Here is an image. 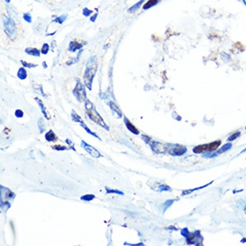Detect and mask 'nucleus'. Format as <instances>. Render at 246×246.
<instances>
[{
	"label": "nucleus",
	"mask_w": 246,
	"mask_h": 246,
	"mask_svg": "<svg viewBox=\"0 0 246 246\" xmlns=\"http://www.w3.org/2000/svg\"><path fill=\"white\" fill-rule=\"evenodd\" d=\"M97 68H98L97 58H96V56H91L88 60L86 70H85L84 76H83L84 84L90 90H91V89H92V87H91L92 82H93V78L97 73Z\"/></svg>",
	"instance_id": "f257e3e1"
},
{
	"label": "nucleus",
	"mask_w": 246,
	"mask_h": 246,
	"mask_svg": "<svg viewBox=\"0 0 246 246\" xmlns=\"http://www.w3.org/2000/svg\"><path fill=\"white\" fill-rule=\"evenodd\" d=\"M85 108H86V112H87V116L88 117L93 121L94 123H96L97 124H99V126L103 127L104 129H106L107 131H109V127L108 125L105 123L104 119L101 117V116L99 114V112L95 109L93 104L90 101V99H86L85 100Z\"/></svg>",
	"instance_id": "f03ea898"
},
{
	"label": "nucleus",
	"mask_w": 246,
	"mask_h": 246,
	"mask_svg": "<svg viewBox=\"0 0 246 246\" xmlns=\"http://www.w3.org/2000/svg\"><path fill=\"white\" fill-rule=\"evenodd\" d=\"M3 23H4V32L6 33V35L10 39H14L16 37V26L13 20L11 17L3 15Z\"/></svg>",
	"instance_id": "7ed1b4c3"
},
{
	"label": "nucleus",
	"mask_w": 246,
	"mask_h": 246,
	"mask_svg": "<svg viewBox=\"0 0 246 246\" xmlns=\"http://www.w3.org/2000/svg\"><path fill=\"white\" fill-rule=\"evenodd\" d=\"M73 93L79 102H85V100L87 99V93L85 90V86L79 80H77V82H76V86L74 87Z\"/></svg>",
	"instance_id": "20e7f679"
},
{
	"label": "nucleus",
	"mask_w": 246,
	"mask_h": 246,
	"mask_svg": "<svg viewBox=\"0 0 246 246\" xmlns=\"http://www.w3.org/2000/svg\"><path fill=\"white\" fill-rule=\"evenodd\" d=\"M71 116H72V119H73V122H75V123H79L80 124H81V126L89 133V134H90V135H92L93 137H96L97 139H99V141H101V139H100V137L99 136H98V134L97 133H93V132H91L90 131V129L86 125V124L84 123V121L82 119V117L74 111V110H72V113H71Z\"/></svg>",
	"instance_id": "39448f33"
},
{
	"label": "nucleus",
	"mask_w": 246,
	"mask_h": 246,
	"mask_svg": "<svg viewBox=\"0 0 246 246\" xmlns=\"http://www.w3.org/2000/svg\"><path fill=\"white\" fill-rule=\"evenodd\" d=\"M82 144H81V146L92 157V158H96V159H99V158H101L102 157V155H101V153L97 150V149H95L94 147H92L91 145H90L89 143H87V142H85L84 141H82V142H81Z\"/></svg>",
	"instance_id": "423d86ee"
},
{
	"label": "nucleus",
	"mask_w": 246,
	"mask_h": 246,
	"mask_svg": "<svg viewBox=\"0 0 246 246\" xmlns=\"http://www.w3.org/2000/svg\"><path fill=\"white\" fill-rule=\"evenodd\" d=\"M172 147L173 148L169 150V154H171L172 156H182L187 151L186 147L182 145H174Z\"/></svg>",
	"instance_id": "0eeeda50"
},
{
	"label": "nucleus",
	"mask_w": 246,
	"mask_h": 246,
	"mask_svg": "<svg viewBox=\"0 0 246 246\" xmlns=\"http://www.w3.org/2000/svg\"><path fill=\"white\" fill-rule=\"evenodd\" d=\"M124 124H125V126H126V128L132 133H133V134H136V135H138L139 133H140V132H139V130L129 121V119L126 117V116H124Z\"/></svg>",
	"instance_id": "6e6552de"
},
{
	"label": "nucleus",
	"mask_w": 246,
	"mask_h": 246,
	"mask_svg": "<svg viewBox=\"0 0 246 246\" xmlns=\"http://www.w3.org/2000/svg\"><path fill=\"white\" fill-rule=\"evenodd\" d=\"M83 45H85V43L82 44V43H78L77 41H71L69 43L68 51H70V52H75L78 49H82V47H83Z\"/></svg>",
	"instance_id": "1a4fd4ad"
},
{
	"label": "nucleus",
	"mask_w": 246,
	"mask_h": 246,
	"mask_svg": "<svg viewBox=\"0 0 246 246\" xmlns=\"http://www.w3.org/2000/svg\"><path fill=\"white\" fill-rule=\"evenodd\" d=\"M25 53L31 56H36V57H39L41 51L39 50L38 48L35 47H26L25 48Z\"/></svg>",
	"instance_id": "9d476101"
},
{
	"label": "nucleus",
	"mask_w": 246,
	"mask_h": 246,
	"mask_svg": "<svg viewBox=\"0 0 246 246\" xmlns=\"http://www.w3.org/2000/svg\"><path fill=\"white\" fill-rule=\"evenodd\" d=\"M34 99H35V100H36V102L39 104V106L40 107V110H41L42 114L44 115V116H45L47 120H49V119H50V116H49V114L47 112V109H46V107H45V106H44L43 102L41 101V99H39V98H35Z\"/></svg>",
	"instance_id": "9b49d317"
},
{
	"label": "nucleus",
	"mask_w": 246,
	"mask_h": 246,
	"mask_svg": "<svg viewBox=\"0 0 246 246\" xmlns=\"http://www.w3.org/2000/svg\"><path fill=\"white\" fill-rule=\"evenodd\" d=\"M107 105L110 107V108H111V110L113 111L114 114L116 113V115H118V118L122 117V112H121V110L119 109L118 106H116L113 101H108V102H107Z\"/></svg>",
	"instance_id": "f8f14e48"
},
{
	"label": "nucleus",
	"mask_w": 246,
	"mask_h": 246,
	"mask_svg": "<svg viewBox=\"0 0 246 246\" xmlns=\"http://www.w3.org/2000/svg\"><path fill=\"white\" fill-rule=\"evenodd\" d=\"M4 190H5V193L4 192V190L1 188V193H2V196H4L6 200H11V199H13L14 197H15V194L12 192V191H10L9 189H7V188H4Z\"/></svg>",
	"instance_id": "ddd939ff"
},
{
	"label": "nucleus",
	"mask_w": 246,
	"mask_h": 246,
	"mask_svg": "<svg viewBox=\"0 0 246 246\" xmlns=\"http://www.w3.org/2000/svg\"><path fill=\"white\" fill-rule=\"evenodd\" d=\"M45 139H46V141L51 142H55V141L57 139V137H56V133H55L52 130H49V131L45 134Z\"/></svg>",
	"instance_id": "4468645a"
},
{
	"label": "nucleus",
	"mask_w": 246,
	"mask_h": 246,
	"mask_svg": "<svg viewBox=\"0 0 246 246\" xmlns=\"http://www.w3.org/2000/svg\"><path fill=\"white\" fill-rule=\"evenodd\" d=\"M17 77L20 80H25L27 78V71H26L25 67L19 68V70L17 72Z\"/></svg>",
	"instance_id": "2eb2a0df"
},
{
	"label": "nucleus",
	"mask_w": 246,
	"mask_h": 246,
	"mask_svg": "<svg viewBox=\"0 0 246 246\" xmlns=\"http://www.w3.org/2000/svg\"><path fill=\"white\" fill-rule=\"evenodd\" d=\"M143 2H144V0H140L139 2H137L136 4H134L133 5H132L129 9H128V13H133L134 12H136L141 6H142V4H143Z\"/></svg>",
	"instance_id": "dca6fc26"
},
{
	"label": "nucleus",
	"mask_w": 246,
	"mask_h": 246,
	"mask_svg": "<svg viewBox=\"0 0 246 246\" xmlns=\"http://www.w3.org/2000/svg\"><path fill=\"white\" fill-rule=\"evenodd\" d=\"M105 189H106V194L114 193V194H118V195H121V196H124V193L122 191H119V190H116V189H110V188L107 187V186H106Z\"/></svg>",
	"instance_id": "f3484780"
},
{
	"label": "nucleus",
	"mask_w": 246,
	"mask_h": 246,
	"mask_svg": "<svg viewBox=\"0 0 246 246\" xmlns=\"http://www.w3.org/2000/svg\"><path fill=\"white\" fill-rule=\"evenodd\" d=\"M159 3V0H149L146 4H144L143 9H144V10H148V9H150V7L155 6V5L158 4Z\"/></svg>",
	"instance_id": "a211bd4d"
},
{
	"label": "nucleus",
	"mask_w": 246,
	"mask_h": 246,
	"mask_svg": "<svg viewBox=\"0 0 246 246\" xmlns=\"http://www.w3.org/2000/svg\"><path fill=\"white\" fill-rule=\"evenodd\" d=\"M231 148H232V143H227V144H225V146H223V147H222L217 153H215V154H216V155L221 154V153H223V152H225V151L230 150Z\"/></svg>",
	"instance_id": "6ab92c4d"
},
{
	"label": "nucleus",
	"mask_w": 246,
	"mask_h": 246,
	"mask_svg": "<svg viewBox=\"0 0 246 246\" xmlns=\"http://www.w3.org/2000/svg\"><path fill=\"white\" fill-rule=\"evenodd\" d=\"M38 124H39V133H44V131H45V129H46V124H45V122H44L43 118H39V119Z\"/></svg>",
	"instance_id": "aec40b11"
},
{
	"label": "nucleus",
	"mask_w": 246,
	"mask_h": 246,
	"mask_svg": "<svg viewBox=\"0 0 246 246\" xmlns=\"http://www.w3.org/2000/svg\"><path fill=\"white\" fill-rule=\"evenodd\" d=\"M82 50H80V52L78 53L77 56H76L75 58H71L69 61H67V62H66V64H67V65H72V64H75V63L79 60V57H80V56L82 55Z\"/></svg>",
	"instance_id": "412c9836"
},
{
	"label": "nucleus",
	"mask_w": 246,
	"mask_h": 246,
	"mask_svg": "<svg viewBox=\"0 0 246 246\" xmlns=\"http://www.w3.org/2000/svg\"><path fill=\"white\" fill-rule=\"evenodd\" d=\"M95 198H96V196L94 194H85L81 197V200L84 201V202H90V201H93Z\"/></svg>",
	"instance_id": "4be33fe9"
},
{
	"label": "nucleus",
	"mask_w": 246,
	"mask_h": 246,
	"mask_svg": "<svg viewBox=\"0 0 246 246\" xmlns=\"http://www.w3.org/2000/svg\"><path fill=\"white\" fill-rule=\"evenodd\" d=\"M21 64L22 66L25 67V68H34V67H37V66H38V64H36L27 63V62H25V61H23V60H21Z\"/></svg>",
	"instance_id": "5701e85b"
},
{
	"label": "nucleus",
	"mask_w": 246,
	"mask_h": 246,
	"mask_svg": "<svg viewBox=\"0 0 246 246\" xmlns=\"http://www.w3.org/2000/svg\"><path fill=\"white\" fill-rule=\"evenodd\" d=\"M66 18H67V15L64 14V15H61V16L56 17L53 21H54V22H57V23H59V24H62V23L66 20Z\"/></svg>",
	"instance_id": "b1692460"
},
{
	"label": "nucleus",
	"mask_w": 246,
	"mask_h": 246,
	"mask_svg": "<svg viewBox=\"0 0 246 246\" xmlns=\"http://www.w3.org/2000/svg\"><path fill=\"white\" fill-rule=\"evenodd\" d=\"M55 150H58V151H62V150H69V148H67V147H65V146H63V145H59V144H57V145H55V146H53L52 147Z\"/></svg>",
	"instance_id": "393cba45"
},
{
	"label": "nucleus",
	"mask_w": 246,
	"mask_h": 246,
	"mask_svg": "<svg viewBox=\"0 0 246 246\" xmlns=\"http://www.w3.org/2000/svg\"><path fill=\"white\" fill-rule=\"evenodd\" d=\"M48 50H49V45L48 44H47V43H45V44H43V46H42V48H41V54H43V55H47V52H48Z\"/></svg>",
	"instance_id": "a878e982"
},
{
	"label": "nucleus",
	"mask_w": 246,
	"mask_h": 246,
	"mask_svg": "<svg viewBox=\"0 0 246 246\" xmlns=\"http://www.w3.org/2000/svg\"><path fill=\"white\" fill-rule=\"evenodd\" d=\"M23 19L27 21V22H29V23H30L31 22V21H32V18H31V15L30 14V13H23Z\"/></svg>",
	"instance_id": "bb28decb"
},
{
	"label": "nucleus",
	"mask_w": 246,
	"mask_h": 246,
	"mask_svg": "<svg viewBox=\"0 0 246 246\" xmlns=\"http://www.w3.org/2000/svg\"><path fill=\"white\" fill-rule=\"evenodd\" d=\"M159 190L160 192H163V191H169V192H170V191H172V189H171L168 185H166V184H160Z\"/></svg>",
	"instance_id": "cd10ccee"
},
{
	"label": "nucleus",
	"mask_w": 246,
	"mask_h": 246,
	"mask_svg": "<svg viewBox=\"0 0 246 246\" xmlns=\"http://www.w3.org/2000/svg\"><path fill=\"white\" fill-rule=\"evenodd\" d=\"M92 13V10H90L89 8H83V10H82V14L85 16V17H88L89 15H90Z\"/></svg>",
	"instance_id": "c85d7f7f"
},
{
	"label": "nucleus",
	"mask_w": 246,
	"mask_h": 246,
	"mask_svg": "<svg viewBox=\"0 0 246 246\" xmlns=\"http://www.w3.org/2000/svg\"><path fill=\"white\" fill-rule=\"evenodd\" d=\"M65 142H66V143H68V145H69V149H71V150H73L76 151V150H75V148H74V146H73V142L70 139H66V140H65Z\"/></svg>",
	"instance_id": "c756f323"
},
{
	"label": "nucleus",
	"mask_w": 246,
	"mask_h": 246,
	"mask_svg": "<svg viewBox=\"0 0 246 246\" xmlns=\"http://www.w3.org/2000/svg\"><path fill=\"white\" fill-rule=\"evenodd\" d=\"M174 201H175V200H169V201H167V202H166L164 203V208H165L164 211H165L167 208H169V207L173 204Z\"/></svg>",
	"instance_id": "7c9ffc66"
},
{
	"label": "nucleus",
	"mask_w": 246,
	"mask_h": 246,
	"mask_svg": "<svg viewBox=\"0 0 246 246\" xmlns=\"http://www.w3.org/2000/svg\"><path fill=\"white\" fill-rule=\"evenodd\" d=\"M181 234H182V236H184L185 238H187V237L189 236V235H190V233H189V231H188V229H187V228H184V229H182Z\"/></svg>",
	"instance_id": "2f4dec72"
},
{
	"label": "nucleus",
	"mask_w": 246,
	"mask_h": 246,
	"mask_svg": "<svg viewBox=\"0 0 246 246\" xmlns=\"http://www.w3.org/2000/svg\"><path fill=\"white\" fill-rule=\"evenodd\" d=\"M238 136H240V132H236L235 134L231 135V137H229V138H228V141H234V140H235V139H236Z\"/></svg>",
	"instance_id": "473e14b6"
},
{
	"label": "nucleus",
	"mask_w": 246,
	"mask_h": 246,
	"mask_svg": "<svg viewBox=\"0 0 246 246\" xmlns=\"http://www.w3.org/2000/svg\"><path fill=\"white\" fill-rule=\"evenodd\" d=\"M15 116H16V117H19V118L22 117V116H23V112H22L21 110H20V109H17V110L15 111Z\"/></svg>",
	"instance_id": "72a5a7b5"
},
{
	"label": "nucleus",
	"mask_w": 246,
	"mask_h": 246,
	"mask_svg": "<svg viewBox=\"0 0 246 246\" xmlns=\"http://www.w3.org/2000/svg\"><path fill=\"white\" fill-rule=\"evenodd\" d=\"M97 17H98V13H95V14H93V15H92V16L90 17V21L94 22V21H96Z\"/></svg>",
	"instance_id": "f704fd0d"
},
{
	"label": "nucleus",
	"mask_w": 246,
	"mask_h": 246,
	"mask_svg": "<svg viewBox=\"0 0 246 246\" xmlns=\"http://www.w3.org/2000/svg\"><path fill=\"white\" fill-rule=\"evenodd\" d=\"M124 245H136V246L144 245H143V244H142V243H140V244H135V245H133V244H128V243H124Z\"/></svg>",
	"instance_id": "c9c22d12"
},
{
	"label": "nucleus",
	"mask_w": 246,
	"mask_h": 246,
	"mask_svg": "<svg viewBox=\"0 0 246 246\" xmlns=\"http://www.w3.org/2000/svg\"><path fill=\"white\" fill-rule=\"evenodd\" d=\"M43 64H44V65H43V66H44V68H45V67H46V68H47V64H46V63H45V62H44V63H43Z\"/></svg>",
	"instance_id": "e433bc0d"
},
{
	"label": "nucleus",
	"mask_w": 246,
	"mask_h": 246,
	"mask_svg": "<svg viewBox=\"0 0 246 246\" xmlns=\"http://www.w3.org/2000/svg\"><path fill=\"white\" fill-rule=\"evenodd\" d=\"M4 2H6V3H10V1H11V0H4Z\"/></svg>",
	"instance_id": "4c0bfd02"
},
{
	"label": "nucleus",
	"mask_w": 246,
	"mask_h": 246,
	"mask_svg": "<svg viewBox=\"0 0 246 246\" xmlns=\"http://www.w3.org/2000/svg\"><path fill=\"white\" fill-rule=\"evenodd\" d=\"M245 151H246V149H245V150H243V152H245Z\"/></svg>",
	"instance_id": "58836bf2"
},
{
	"label": "nucleus",
	"mask_w": 246,
	"mask_h": 246,
	"mask_svg": "<svg viewBox=\"0 0 246 246\" xmlns=\"http://www.w3.org/2000/svg\"><path fill=\"white\" fill-rule=\"evenodd\" d=\"M245 4H246V0H245Z\"/></svg>",
	"instance_id": "ea45409f"
},
{
	"label": "nucleus",
	"mask_w": 246,
	"mask_h": 246,
	"mask_svg": "<svg viewBox=\"0 0 246 246\" xmlns=\"http://www.w3.org/2000/svg\"><path fill=\"white\" fill-rule=\"evenodd\" d=\"M245 210H246V206H245Z\"/></svg>",
	"instance_id": "a19ab883"
}]
</instances>
